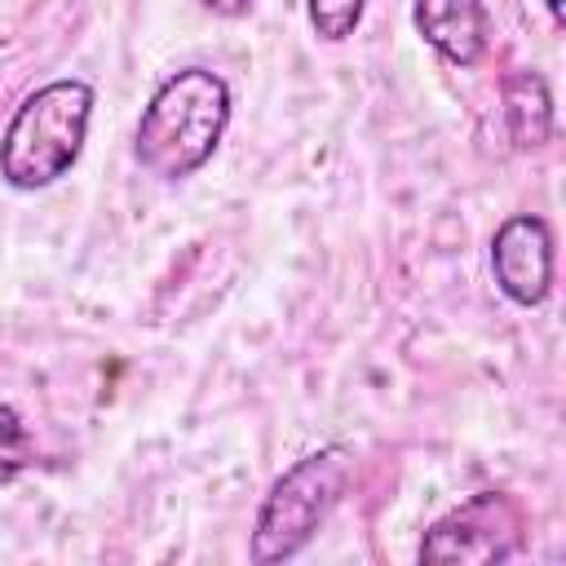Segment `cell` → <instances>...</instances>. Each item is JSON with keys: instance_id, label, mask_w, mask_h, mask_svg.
<instances>
[{"instance_id": "cell-1", "label": "cell", "mask_w": 566, "mask_h": 566, "mask_svg": "<svg viewBox=\"0 0 566 566\" xmlns=\"http://www.w3.org/2000/svg\"><path fill=\"white\" fill-rule=\"evenodd\" d=\"M226 124H230L226 80L208 66H186L168 75L146 102L133 133V155L150 177L181 181L212 159Z\"/></svg>"}, {"instance_id": "cell-2", "label": "cell", "mask_w": 566, "mask_h": 566, "mask_svg": "<svg viewBox=\"0 0 566 566\" xmlns=\"http://www.w3.org/2000/svg\"><path fill=\"white\" fill-rule=\"evenodd\" d=\"M93 88L84 80H53L22 97L0 137V177L13 190H44L66 177L84 150Z\"/></svg>"}, {"instance_id": "cell-3", "label": "cell", "mask_w": 566, "mask_h": 566, "mask_svg": "<svg viewBox=\"0 0 566 566\" xmlns=\"http://www.w3.org/2000/svg\"><path fill=\"white\" fill-rule=\"evenodd\" d=\"M349 469H354L349 447H323V451L296 460L261 500V513L252 526V562L270 566V562L296 557L314 539V531L323 526L332 504L340 500Z\"/></svg>"}, {"instance_id": "cell-4", "label": "cell", "mask_w": 566, "mask_h": 566, "mask_svg": "<svg viewBox=\"0 0 566 566\" xmlns=\"http://www.w3.org/2000/svg\"><path fill=\"white\" fill-rule=\"evenodd\" d=\"M522 548V509L504 491H478L447 517H438L420 539V562H464L495 566Z\"/></svg>"}, {"instance_id": "cell-5", "label": "cell", "mask_w": 566, "mask_h": 566, "mask_svg": "<svg viewBox=\"0 0 566 566\" xmlns=\"http://www.w3.org/2000/svg\"><path fill=\"white\" fill-rule=\"evenodd\" d=\"M491 274L513 305H522V310L539 305L553 287V230H548V221L531 217V212L509 217L491 239Z\"/></svg>"}, {"instance_id": "cell-6", "label": "cell", "mask_w": 566, "mask_h": 566, "mask_svg": "<svg viewBox=\"0 0 566 566\" xmlns=\"http://www.w3.org/2000/svg\"><path fill=\"white\" fill-rule=\"evenodd\" d=\"M416 31L455 66H478L491 40L486 9L478 0H416Z\"/></svg>"}, {"instance_id": "cell-7", "label": "cell", "mask_w": 566, "mask_h": 566, "mask_svg": "<svg viewBox=\"0 0 566 566\" xmlns=\"http://www.w3.org/2000/svg\"><path fill=\"white\" fill-rule=\"evenodd\" d=\"M504 97V124H509V142L517 150H535L548 142L553 133V97L539 71H513L500 88Z\"/></svg>"}, {"instance_id": "cell-8", "label": "cell", "mask_w": 566, "mask_h": 566, "mask_svg": "<svg viewBox=\"0 0 566 566\" xmlns=\"http://www.w3.org/2000/svg\"><path fill=\"white\" fill-rule=\"evenodd\" d=\"M363 4L367 0H305V13H310V27H314L318 40L340 44V40H349L358 31Z\"/></svg>"}, {"instance_id": "cell-9", "label": "cell", "mask_w": 566, "mask_h": 566, "mask_svg": "<svg viewBox=\"0 0 566 566\" xmlns=\"http://www.w3.org/2000/svg\"><path fill=\"white\" fill-rule=\"evenodd\" d=\"M31 464V433L13 407L0 402V486L13 482Z\"/></svg>"}, {"instance_id": "cell-10", "label": "cell", "mask_w": 566, "mask_h": 566, "mask_svg": "<svg viewBox=\"0 0 566 566\" xmlns=\"http://www.w3.org/2000/svg\"><path fill=\"white\" fill-rule=\"evenodd\" d=\"M199 4L212 9V13H221V18H239V13L252 9V0H199Z\"/></svg>"}, {"instance_id": "cell-11", "label": "cell", "mask_w": 566, "mask_h": 566, "mask_svg": "<svg viewBox=\"0 0 566 566\" xmlns=\"http://www.w3.org/2000/svg\"><path fill=\"white\" fill-rule=\"evenodd\" d=\"M544 4H548V13H553V22H562V18H566V4H562V0H544Z\"/></svg>"}]
</instances>
